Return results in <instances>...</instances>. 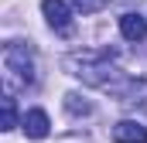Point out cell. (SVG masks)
Returning <instances> with one entry per match:
<instances>
[{
  "label": "cell",
  "instance_id": "cell-4",
  "mask_svg": "<svg viewBox=\"0 0 147 143\" xmlns=\"http://www.w3.org/2000/svg\"><path fill=\"white\" fill-rule=\"evenodd\" d=\"M113 143H147V126L137 119H120L113 126Z\"/></svg>",
  "mask_w": 147,
  "mask_h": 143
},
{
  "label": "cell",
  "instance_id": "cell-7",
  "mask_svg": "<svg viewBox=\"0 0 147 143\" xmlns=\"http://www.w3.org/2000/svg\"><path fill=\"white\" fill-rule=\"evenodd\" d=\"M65 109H69L72 116H89V112H92V106H89L86 99H79L75 92H69V96H65Z\"/></svg>",
  "mask_w": 147,
  "mask_h": 143
},
{
  "label": "cell",
  "instance_id": "cell-6",
  "mask_svg": "<svg viewBox=\"0 0 147 143\" xmlns=\"http://www.w3.org/2000/svg\"><path fill=\"white\" fill-rule=\"evenodd\" d=\"M120 34L127 37V41H144L147 37V17H140V14H123L120 17Z\"/></svg>",
  "mask_w": 147,
  "mask_h": 143
},
{
  "label": "cell",
  "instance_id": "cell-5",
  "mask_svg": "<svg viewBox=\"0 0 147 143\" xmlns=\"http://www.w3.org/2000/svg\"><path fill=\"white\" fill-rule=\"evenodd\" d=\"M21 126H24V133H28L31 140H45L51 123H48V112H45V109H31V112H24Z\"/></svg>",
  "mask_w": 147,
  "mask_h": 143
},
{
  "label": "cell",
  "instance_id": "cell-2",
  "mask_svg": "<svg viewBox=\"0 0 147 143\" xmlns=\"http://www.w3.org/2000/svg\"><path fill=\"white\" fill-rule=\"evenodd\" d=\"M3 68H7V85H34V58L28 44L10 41L3 48Z\"/></svg>",
  "mask_w": 147,
  "mask_h": 143
},
{
  "label": "cell",
  "instance_id": "cell-1",
  "mask_svg": "<svg viewBox=\"0 0 147 143\" xmlns=\"http://www.w3.org/2000/svg\"><path fill=\"white\" fill-rule=\"evenodd\" d=\"M65 68L79 75L82 82H89V85H99V89H116L120 92V85H116V78H120V68L110 61V51H75L65 58Z\"/></svg>",
  "mask_w": 147,
  "mask_h": 143
},
{
  "label": "cell",
  "instance_id": "cell-9",
  "mask_svg": "<svg viewBox=\"0 0 147 143\" xmlns=\"http://www.w3.org/2000/svg\"><path fill=\"white\" fill-rule=\"evenodd\" d=\"M72 7L79 10V14H96V10L110 7V0H72Z\"/></svg>",
  "mask_w": 147,
  "mask_h": 143
},
{
  "label": "cell",
  "instance_id": "cell-8",
  "mask_svg": "<svg viewBox=\"0 0 147 143\" xmlns=\"http://www.w3.org/2000/svg\"><path fill=\"white\" fill-rule=\"evenodd\" d=\"M17 126V106L10 96H3V119H0V130H14Z\"/></svg>",
  "mask_w": 147,
  "mask_h": 143
},
{
  "label": "cell",
  "instance_id": "cell-3",
  "mask_svg": "<svg viewBox=\"0 0 147 143\" xmlns=\"http://www.w3.org/2000/svg\"><path fill=\"white\" fill-rule=\"evenodd\" d=\"M41 10L48 17V24L58 31V34H69L72 31V7L65 0H41Z\"/></svg>",
  "mask_w": 147,
  "mask_h": 143
}]
</instances>
